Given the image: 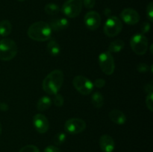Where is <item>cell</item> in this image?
Segmentation results:
<instances>
[{
    "label": "cell",
    "mask_w": 153,
    "mask_h": 152,
    "mask_svg": "<svg viewBox=\"0 0 153 152\" xmlns=\"http://www.w3.org/2000/svg\"><path fill=\"white\" fill-rule=\"evenodd\" d=\"M120 18L127 25H133L138 23L140 21V15L137 10L133 8H125L120 13Z\"/></svg>",
    "instance_id": "12"
},
{
    "label": "cell",
    "mask_w": 153,
    "mask_h": 152,
    "mask_svg": "<svg viewBox=\"0 0 153 152\" xmlns=\"http://www.w3.org/2000/svg\"><path fill=\"white\" fill-rule=\"evenodd\" d=\"M96 0H83L82 1V4L85 5L86 8L91 9L95 6Z\"/></svg>",
    "instance_id": "30"
},
{
    "label": "cell",
    "mask_w": 153,
    "mask_h": 152,
    "mask_svg": "<svg viewBox=\"0 0 153 152\" xmlns=\"http://www.w3.org/2000/svg\"><path fill=\"white\" fill-rule=\"evenodd\" d=\"M64 73L60 69H55L46 75L43 81V89L49 95L58 93L64 83Z\"/></svg>",
    "instance_id": "1"
},
{
    "label": "cell",
    "mask_w": 153,
    "mask_h": 152,
    "mask_svg": "<svg viewBox=\"0 0 153 152\" xmlns=\"http://www.w3.org/2000/svg\"><path fill=\"white\" fill-rule=\"evenodd\" d=\"M123 29L122 21L115 16L108 18L103 28L104 34L108 37H114L121 32Z\"/></svg>",
    "instance_id": "5"
},
{
    "label": "cell",
    "mask_w": 153,
    "mask_h": 152,
    "mask_svg": "<svg viewBox=\"0 0 153 152\" xmlns=\"http://www.w3.org/2000/svg\"><path fill=\"white\" fill-rule=\"evenodd\" d=\"M54 104L57 107H62L64 103V98L61 94L57 93L55 95V97L53 98Z\"/></svg>",
    "instance_id": "24"
},
{
    "label": "cell",
    "mask_w": 153,
    "mask_h": 152,
    "mask_svg": "<svg viewBox=\"0 0 153 152\" xmlns=\"http://www.w3.org/2000/svg\"><path fill=\"white\" fill-rule=\"evenodd\" d=\"M1 132H2V128H1V123H0V136H1Z\"/></svg>",
    "instance_id": "35"
},
{
    "label": "cell",
    "mask_w": 153,
    "mask_h": 152,
    "mask_svg": "<svg viewBox=\"0 0 153 152\" xmlns=\"http://www.w3.org/2000/svg\"><path fill=\"white\" fill-rule=\"evenodd\" d=\"M49 25L52 31H60L68 27L69 22L66 18H58L52 19Z\"/></svg>",
    "instance_id": "15"
},
{
    "label": "cell",
    "mask_w": 153,
    "mask_h": 152,
    "mask_svg": "<svg viewBox=\"0 0 153 152\" xmlns=\"http://www.w3.org/2000/svg\"><path fill=\"white\" fill-rule=\"evenodd\" d=\"M146 105L151 112L153 111V93L147 94L146 97Z\"/></svg>",
    "instance_id": "25"
},
{
    "label": "cell",
    "mask_w": 153,
    "mask_h": 152,
    "mask_svg": "<svg viewBox=\"0 0 153 152\" xmlns=\"http://www.w3.org/2000/svg\"><path fill=\"white\" fill-rule=\"evenodd\" d=\"M33 125L39 134H45L49 128V122L47 118L41 113H37L33 116Z\"/></svg>",
    "instance_id": "11"
},
{
    "label": "cell",
    "mask_w": 153,
    "mask_h": 152,
    "mask_svg": "<svg viewBox=\"0 0 153 152\" xmlns=\"http://www.w3.org/2000/svg\"><path fill=\"white\" fill-rule=\"evenodd\" d=\"M43 152H61L58 147L54 145H49L44 149Z\"/></svg>",
    "instance_id": "31"
},
{
    "label": "cell",
    "mask_w": 153,
    "mask_h": 152,
    "mask_svg": "<svg viewBox=\"0 0 153 152\" xmlns=\"http://www.w3.org/2000/svg\"><path fill=\"white\" fill-rule=\"evenodd\" d=\"M125 43L122 40H116L112 41L108 46V52L110 53H118L124 48Z\"/></svg>",
    "instance_id": "20"
},
{
    "label": "cell",
    "mask_w": 153,
    "mask_h": 152,
    "mask_svg": "<svg viewBox=\"0 0 153 152\" xmlns=\"http://www.w3.org/2000/svg\"><path fill=\"white\" fill-rule=\"evenodd\" d=\"M44 10L49 15H56L59 13V6L55 3H49L44 7Z\"/></svg>",
    "instance_id": "21"
},
{
    "label": "cell",
    "mask_w": 153,
    "mask_h": 152,
    "mask_svg": "<svg viewBox=\"0 0 153 152\" xmlns=\"http://www.w3.org/2000/svg\"><path fill=\"white\" fill-rule=\"evenodd\" d=\"M146 16H147L149 22H152L153 21V2L151 1L148 4L147 7H146Z\"/></svg>",
    "instance_id": "26"
},
{
    "label": "cell",
    "mask_w": 153,
    "mask_h": 152,
    "mask_svg": "<svg viewBox=\"0 0 153 152\" xmlns=\"http://www.w3.org/2000/svg\"><path fill=\"white\" fill-rule=\"evenodd\" d=\"M73 84L75 89L84 95L91 94L94 89L93 82L83 75L76 76L73 80Z\"/></svg>",
    "instance_id": "7"
},
{
    "label": "cell",
    "mask_w": 153,
    "mask_h": 152,
    "mask_svg": "<svg viewBox=\"0 0 153 152\" xmlns=\"http://www.w3.org/2000/svg\"><path fill=\"white\" fill-rule=\"evenodd\" d=\"M145 92H146V94H150L153 93V85L152 83H146L144 85V87H143Z\"/></svg>",
    "instance_id": "32"
},
{
    "label": "cell",
    "mask_w": 153,
    "mask_h": 152,
    "mask_svg": "<svg viewBox=\"0 0 153 152\" xmlns=\"http://www.w3.org/2000/svg\"><path fill=\"white\" fill-rule=\"evenodd\" d=\"M92 104L96 108H101L104 105L105 99L102 94L100 92H95L91 96Z\"/></svg>",
    "instance_id": "19"
},
{
    "label": "cell",
    "mask_w": 153,
    "mask_h": 152,
    "mask_svg": "<svg viewBox=\"0 0 153 152\" xmlns=\"http://www.w3.org/2000/svg\"><path fill=\"white\" fill-rule=\"evenodd\" d=\"M130 46L136 55H145L149 47L147 37L143 34H134L130 40Z\"/></svg>",
    "instance_id": "4"
},
{
    "label": "cell",
    "mask_w": 153,
    "mask_h": 152,
    "mask_svg": "<svg viewBox=\"0 0 153 152\" xmlns=\"http://www.w3.org/2000/svg\"><path fill=\"white\" fill-rule=\"evenodd\" d=\"M12 25L10 22L7 19H4L0 22V35L7 37L11 33Z\"/></svg>",
    "instance_id": "18"
},
{
    "label": "cell",
    "mask_w": 153,
    "mask_h": 152,
    "mask_svg": "<svg viewBox=\"0 0 153 152\" xmlns=\"http://www.w3.org/2000/svg\"><path fill=\"white\" fill-rule=\"evenodd\" d=\"M17 54V46L13 40L4 38L0 40V60L9 61L15 58Z\"/></svg>",
    "instance_id": "3"
},
{
    "label": "cell",
    "mask_w": 153,
    "mask_h": 152,
    "mask_svg": "<svg viewBox=\"0 0 153 152\" xmlns=\"http://www.w3.org/2000/svg\"><path fill=\"white\" fill-rule=\"evenodd\" d=\"M150 28H151V26H150V24H149V22H143V23H142L141 26H140V31H141L142 34H144L149 32Z\"/></svg>",
    "instance_id": "29"
},
{
    "label": "cell",
    "mask_w": 153,
    "mask_h": 152,
    "mask_svg": "<svg viewBox=\"0 0 153 152\" xmlns=\"http://www.w3.org/2000/svg\"><path fill=\"white\" fill-rule=\"evenodd\" d=\"M52 105V100L49 96L41 97L37 103V109L38 111L43 112L48 110Z\"/></svg>",
    "instance_id": "17"
},
{
    "label": "cell",
    "mask_w": 153,
    "mask_h": 152,
    "mask_svg": "<svg viewBox=\"0 0 153 152\" xmlns=\"http://www.w3.org/2000/svg\"><path fill=\"white\" fill-rule=\"evenodd\" d=\"M18 1H25V0H18Z\"/></svg>",
    "instance_id": "36"
},
{
    "label": "cell",
    "mask_w": 153,
    "mask_h": 152,
    "mask_svg": "<svg viewBox=\"0 0 153 152\" xmlns=\"http://www.w3.org/2000/svg\"><path fill=\"white\" fill-rule=\"evenodd\" d=\"M19 152H40V150L37 146L34 145H27L20 148Z\"/></svg>",
    "instance_id": "23"
},
{
    "label": "cell",
    "mask_w": 153,
    "mask_h": 152,
    "mask_svg": "<svg viewBox=\"0 0 153 152\" xmlns=\"http://www.w3.org/2000/svg\"><path fill=\"white\" fill-rule=\"evenodd\" d=\"M109 119L114 124L118 125H124L126 122V116L119 110H113L109 113Z\"/></svg>",
    "instance_id": "14"
},
{
    "label": "cell",
    "mask_w": 153,
    "mask_h": 152,
    "mask_svg": "<svg viewBox=\"0 0 153 152\" xmlns=\"http://www.w3.org/2000/svg\"><path fill=\"white\" fill-rule=\"evenodd\" d=\"M9 109V106L8 104H6V103H0V110L1 111H7Z\"/></svg>",
    "instance_id": "33"
},
{
    "label": "cell",
    "mask_w": 153,
    "mask_h": 152,
    "mask_svg": "<svg viewBox=\"0 0 153 152\" xmlns=\"http://www.w3.org/2000/svg\"><path fill=\"white\" fill-rule=\"evenodd\" d=\"M46 50L47 52L52 56H58L61 52V47L58 44V42L55 39H49V43H47L46 46Z\"/></svg>",
    "instance_id": "16"
},
{
    "label": "cell",
    "mask_w": 153,
    "mask_h": 152,
    "mask_svg": "<svg viewBox=\"0 0 153 152\" xmlns=\"http://www.w3.org/2000/svg\"><path fill=\"white\" fill-rule=\"evenodd\" d=\"M137 71L140 73H145L147 72L149 70V66L147 64L144 63H140L137 66Z\"/></svg>",
    "instance_id": "27"
},
{
    "label": "cell",
    "mask_w": 153,
    "mask_h": 152,
    "mask_svg": "<svg viewBox=\"0 0 153 152\" xmlns=\"http://www.w3.org/2000/svg\"><path fill=\"white\" fill-rule=\"evenodd\" d=\"M52 31L49 24L43 21H38L30 25L27 34L31 40L38 42H44L51 38Z\"/></svg>",
    "instance_id": "2"
},
{
    "label": "cell",
    "mask_w": 153,
    "mask_h": 152,
    "mask_svg": "<svg viewBox=\"0 0 153 152\" xmlns=\"http://www.w3.org/2000/svg\"><path fill=\"white\" fill-rule=\"evenodd\" d=\"M105 80L102 78H97L94 80V86H96L97 88H102L104 87L105 85Z\"/></svg>",
    "instance_id": "28"
},
{
    "label": "cell",
    "mask_w": 153,
    "mask_h": 152,
    "mask_svg": "<svg viewBox=\"0 0 153 152\" xmlns=\"http://www.w3.org/2000/svg\"><path fill=\"white\" fill-rule=\"evenodd\" d=\"M66 139H67L66 134L64 133L59 132L55 135L53 138V142L57 145H61L66 141Z\"/></svg>",
    "instance_id": "22"
},
{
    "label": "cell",
    "mask_w": 153,
    "mask_h": 152,
    "mask_svg": "<svg viewBox=\"0 0 153 152\" xmlns=\"http://www.w3.org/2000/svg\"><path fill=\"white\" fill-rule=\"evenodd\" d=\"M82 9V0H67L62 6V12L65 16L75 18L80 14Z\"/></svg>",
    "instance_id": "8"
},
{
    "label": "cell",
    "mask_w": 153,
    "mask_h": 152,
    "mask_svg": "<svg viewBox=\"0 0 153 152\" xmlns=\"http://www.w3.org/2000/svg\"><path fill=\"white\" fill-rule=\"evenodd\" d=\"M99 65L104 74L111 75L115 70V63L111 53L106 51L99 55Z\"/></svg>",
    "instance_id": "6"
},
{
    "label": "cell",
    "mask_w": 153,
    "mask_h": 152,
    "mask_svg": "<svg viewBox=\"0 0 153 152\" xmlns=\"http://www.w3.org/2000/svg\"><path fill=\"white\" fill-rule=\"evenodd\" d=\"M86 122L79 118H72L64 124V130L70 134H79L83 132L86 128Z\"/></svg>",
    "instance_id": "9"
},
{
    "label": "cell",
    "mask_w": 153,
    "mask_h": 152,
    "mask_svg": "<svg viewBox=\"0 0 153 152\" xmlns=\"http://www.w3.org/2000/svg\"><path fill=\"white\" fill-rule=\"evenodd\" d=\"M84 22H85V26L88 29L91 31H95L100 27L101 24V16L98 12L91 10L85 14Z\"/></svg>",
    "instance_id": "10"
},
{
    "label": "cell",
    "mask_w": 153,
    "mask_h": 152,
    "mask_svg": "<svg viewBox=\"0 0 153 152\" xmlns=\"http://www.w3.org/2000/svg\"><path fill=\"white\" fill-rule=\"evenodd\" d=\"M110 10H109V9H105V14H106V15H108L109 13H110Z\"/></svg>",
    "instance_id": "34"
},
{
    "label": "cell",
    "mask_w": 153,
    "mask_h": 152,
    "mask_svg": "<svg viewBox=\"0 0 153 152\" xmlns=\"http://www.w3.org/2000/svg\"><path fill=\"white\" fill-rule=\"evenodd\" d=\"M100 147L103 152H113L115 148L114 139L108 134H104L100 138Z\"/></svg>",
    "instance_id": "13"
}]
</instances>
